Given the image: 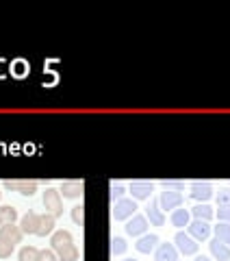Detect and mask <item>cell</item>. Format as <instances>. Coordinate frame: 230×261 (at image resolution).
I'll return each mask as SVG.
<instances>
[{
	"label": "cell",
	"mask_w": 230,
	"mask_h": 261,
	"mask_svg": "<svg viewBox=\"0 0 230 261\" xmlns=\"http://www.w3.org/2000/svg\"><path fill=\"white\" fill-rule=\"evenodd\" d=\"M124 261H137V259H124Z\"/></svg>",
	"instance_id": "34"
},
{
	"label": "cell",
	"mask_w": 230,
	"mask_h": 261,
	"mask_svg": "<svg viewBox=\"0 0 230 261\" xmlns=\"http://www.w3.org/2000/svg\"><path fill=\"white\" fill-rule=\"evenodd\" d=\"M0 238L7 240V242H11V244H20L22 238H24V233H22L20 226H15V224H5V226H0Z\"/></svg>",
	"instance_id": "10"
},
{
	"label": "cell",
	"mask_w": 230,
	"mask_h": 261,
	"mask_svg": "<svg viewBox=\"0 0 230 261\" xmlns=\"http://www.w3.org/2000/svg\"><path fill=\"white\" fill-rule=\"evenodd\" d=\"M159 205H161V209H178L180 205H183V194L180 192H171V190H165L161 194V198H159Z\"/></svg>",
	"instance_id": "6"
},
{
	"label": "cell",
	"mask_w": 230,
	"mask_h": 261,
	"mask_svg": "<svg viewBox=\"0 0 230 261\" xmlns=\"http://www.w3.org/2000/svg\"><path fill=\"white\" fill-rule=\"evenodd\" d=\"M157 244H159L157 235H143V238L135 244V248H137L139 252H143V255H150V252L157 248Z\"/></svg>",
	"instance_id": "17"
},
{
	"label": "cell",
	"mask_w": 230,
	"mask_h": 261,
	"mask_svg": "<svg viewBox=\"0 0 230 261\" xmlns=\"http://www.w3.org/2000/svg\"><path fill=\"white\" fill-rule=\"evenodd\" d=\"M154 261H178V250L174 244H159L154 252Z\"/></svg>",
	"instance_id": "9"
},
{
	"label": "cell",
	"mask_w": 230,
	"mask_h": 261,
	"mask_svg": "<svg viewBox=\"0 0 230 261\" xmlns=\"http://www.w3.org/2000/svg\"><path fill=\"white\" fill-rule=\"evenodd\" d=\"M215 235H217V240L221 244H226V246H230V224L228 222H221L215 226Z\"/></svg>",
	"instance_id": "22"
},
{
	"label": "cell",
	"mask_w": 230,
	"mask_h": 261,
	"mask_svg": "<svg viewBox=\"0 0 230 261\" xmlns=\"http://www.w3.org/2000/svg\"><path fill=\"white\" fill-rule=\"evenodd\" d=\"M174 242H176V248L183 252V255H195V252H198V242H195L189 233H183V231L176 233Z\"/></svg>",
	"instance_id": "3"
},
{
	"label": "cell",
	"mask_w": 230,
	"mask_h": 261,
	"mask_svg": "<svg viewBox=\"0 0 230 261\" xmlns=\"http://www.w3.org/2000/svg\"><path fill=\"white\" fill-rule=\"evenodd\" d=\"M189 222H191V214H189L187 209H174L171 211V224L174 226H189Z\"/></svg>",
	"instance_id": "18"
},
{
	"label": "cell",
	"mask_w": 230,
	"mask_h": 261,
	"mask_svg": "<svg viewBox=\"0 0 230 261\" xmlns=\"http://www.w3.org/2000/svg\"><path fill=\"white\" fill-rule=\"evenodd\" d=\"M126 250V242L122 240V238H113L111 240V252L113 255H122V252Z\"/></svg>",
	"instance_id": "25"
},
{
	"label": "cell",
	"mask_w": 230,
	"mask_h": 261,
	"mask_svg": "<svg viewBox=\"0 0 230 261\" xmlns=\"http://www.w3.org/2000/svg\"><path fill=\"white\" fill-rule=\"evenodd\" d=\"M191 214L195 216V220H204V222H209V220L215 216V211H213L207 202H200V205H195L193 209H191Z\"/></svg>",
	"instance_id": "19"
},
{
	"label": "cell",
	"mask_w": 230,
	"mask_h": 261,
	"mask_svg": "<svg viewBox=\"0 0 230 261\" xmlns=\"http://www.w3.org/2000/svg\"><path fill=\"white\" fill-rule=\"evenodd\" d=\"M130 194L135 200H146L152 194V183L150 181H133L130 183Z\"/></svg>",
	"instance_id": "8"
},
{
	"label": "cell",
	"mask_w": 230,
	"mask_h": 261,
	"mask_svg": "<svg viewBox=\"0 0 230 261\" xmlns=\"http://www.w3.org/2000/svg\"><path fill=\"white\" fill-rule=\"evenodd\" d=\"M148 218H150V222L154 226H163V222H165V216H163V209L159 205V198L150 200V207H148Z\"/></svg>",
	"instance_id": "15"
},
{
	"label": "cell",
	"mask_w": 230,
	"mask_h": 261,
	"mask_svg": "<svg viewBox=\"0 0 230 261\" xmlns=\"http://www.w3.org/2000/svg\"><path fill=\"white\" fill-rule=\"evenodd\" d=\"M187 233L191 235L195 242H204V240H209V235H211V226H209V222H204V220H193V222H189Z\"/></svg>",
	"instance_id": "4"
},
{
	"label": "cell",
	"mask_w": 230,
	"mask_h": 261,
	"mask_svg": "<svg viewBox=\"0 0 230 261\" xmlns=\"http://www.w3.org/2000/svg\"><path fill=\"white\" fill-rule=\"evenodd\" d=\"M52 250L56 252V257L61 261H76L78 259V250L74 246V238L70 231H56L52 233Z\"/></svg>",
	"instance_id": "1"
},
{
	"label": "cell",
	"mask_w": 230,
	"mask_h": 261,
	"mask_svg": "<svg viewBox=\"0 0 230 261\" xmlns=\"http://www.w3.org/2000/svg\"><path fill=\"white\" fill-rule=\"evenodd\" d=\"M217 202H219V207H230V190H228V187L219 190V194H217Z\"/></svg>",
	"instance_id": "28"
},
{
	"label": "cell",
	"mask_w": 230,
	"mask_h": 261,
	"mask_svg": "<svg viewBox=\"0 0 230 261\" xmlns=\"http://www.w3.org/2000/svg\"><path fill=\"white\" fill-rule=\"evenodd\" d=\"M15 220H18V211L13 207H0V224H15Z\"/></svg>",
	"instance_id": "20"
},
{
	"label": "cell",
	"mask_w": 230,
	"mask_h": 261,
	"mask_svg": "<svg viewBox=\"0 0 230 261\" xmlns=\"http://www.w3.org/2000/svg\"><path fill=\"white\" fill-rule=\"evenodd\" d=\"M59 194H63V198H78L83 194V183L80 181H65L61 185Z\"/></svg>",
	"instance_id": "16"
},
{
	"label": "cell",
	"mask_w": 230,
	"mask_h": 261,
	"mask_svg": "<svg viewBox=\"0 0 230 261\" xmlns=\"http://www.w3.org/2000/svg\"><path fill=\"white\" fill-rule=\"evenodd\" d=\"M111 198H113V202H118V200L124 198V187H122L120 183H115L111 187Z\"/></svg>",
	"instance_id": "29"
},
{
	"label": "cell",
	"mask_w": 230,
	"mask_h": 261,
	"mask_svg": "<svg viewBox=\"0 0 230 261\" xmlns=\"http://www.w3.org/2000/svg\"><path fill=\"white\" fill-rule=\"evenodd\" d=\"M217 216L221 222H230V207H219L217 209Z\"/></svg>",
	"instance_id": "31"
},
{
	"label": "cell",
	"mask_w": 230,
	"mask_h": 261,
	"mask_svg": "<svg viewBox=\"0 0 230 261\" xmlns=\"http://www.w3.org/2000/svg\"><path fill=\"white\" fill-rule=\"evenodd\" d=\"M37 222H39V216L35 214V211H28V214L20 220V228H22V233H26V235H35V233H37Z\"/></svg>",
	"instance_id": "13"
},
{
	"label": "cell",
	"mask_w": 230,
	"mask_h": 261,
	"mask_svg": "<svg viewBox=\"0 0 230 261\" xmlns=\"http://www.w3.org/2000/svg\"><path fill=\"white\" fill-rule=\"evenodd\" d=\"M137 211V205H135V200H130V198H122L115 202V207H113V218L115 220H126L130 218Z\"/></svg>",
	"instance_id": "5"
},
{
	"label": "cell",
	"mask_w": 230,
	"mask_h": 261,
	"mask_svg": "<svg viewBox=\"0 0 230 261\" xmlns=\"http://www.w3.org/2000/svg\"><path fill=\"white\" fill-rule=\"evenodd\" d=\"M44 207H46V214H50L54 218L63 216V202H61V194L59 190H46L44 192Z\"/></svg>",
	"instance_id": "2"
},
{
	"label": "cell",
	"mask_w": 230,
	"mask_h": 261,
	"mask_svg": "<svg viewBox=\"0 0 230 261\" xmlns=\"http://www.w3.org/2000/svg\"><path fill=\"white\" fill-rule=\"evenodd\" d=\"M146 228H148V220L143 216H133V220H128L126 224V233L130 238H137V235L146 233Z\"/></svg>",
	"instance_id": "11"
},
{
	"label": "cell",
	"mask_w": 230,
	"mask_h": 261,
	"mask_svg": "<svg viewBox=\"0 0 230 261\" xmlns=\"http://www.w3.org/2000/svg\"><path fill=\"white\" fill-rule=\"evenodd\" d=\"M37 257H39V250L33 246H24L20 250V261H37Z\"/></svg>",
	"instance_id": "23"
},
{
	"label": "cell",
	"mask_w": 230,
	"mask_h": 261,
	"mask_svg": "<svg viewBox=\"0 0 230 261\" xmlns=\"http://www.w3.org/2000/svg\"><path fill=\"white\" fill-rule=\"evenodd\" d=\"M54 216H50V214H44V216H39V222H37V233L35 235H39V238H46V235H50L52 231H54Z\"/></svg>",
	"instance_id": "14"
},
{
	"label": "cell",
	"mask_w": 230,
	"mask_h": 261,
	"mask_svg": "<svg viewBox=\"0 0 230 261\" xmlns=\"http://www.w3.org/2000/svg\"><path fill=\"white\" fill-rule=\"evenodd\" d=\"M0 198H3V192H0Z\"/></svg>",
	"instance_id": "35"
},
{
	"label": "cell",
	"mask_w": 230,
	"mask_h": 261,
	"mask_svg": "<svg viewBox=\"0 0 230 261\" xmlns=\"http://www.w3.org/2000/svg\"><path fill=\"white\" fill-rule=\"evenodd\" d=\"M15 192H20L22 196H33L37 192L35 181H15Z\"/></svg>",
	"instance_id": "21"
},
{
	"label": "cell",
	"mask_w": 230,
	"mask_h": 261,
	"mask_svg": "<svg viewBox=\"0 0 230 261\" xmlns=\"http://www.w3.org/2000/svg\"><path fill=\"white\" fill-rule=\"evenodd\" d=\"M211 196H213L211 183H207V181H195V183H191V198H193V200L207 202Z\"/></svg>",
	"instance_id": "7"
},
{
	"label": "cell",
	"mask_w": 230,
	"mask_h": 261,
	"mask_svg": "<svg viewBox=\"0 0 230 261\" xmlns=\"http://www.w3.org/2000/svg\"><path fill=\"white\" fill-rule=\"evenodd\" d=\"M37 261H56V252L54 250H39Z\"/></svg>",
	"instance_id": "30"
},
{
	"label": "cell",
	"mask_w": 230,
	"mask_h": 261,
	"mask_svg": "<svg viewBox=\"0 0 230 261\" xmlns=\"http://www.w3.org/2000/svg\"><path fill=\"white\" fill-rule=\"evenodd\" d=\"M161 185L165 187V190H171V192L185 190V183H183V181H171V178H165V181H161Z\"/></svg>",
	"instance_id": "26"
},
{
	"label": "cell",
	"mask_w": 230,
	"mask_h": 261,
	"mask_svg": "<svg viewBox=\"0 0 230 261\" xmlns=\"http://www.w3.org/2000/svg\"><path fill=\"white\" fill-rule=\"evenodd\" d=\"M195 261H211V259H209V257H198Z\"/></svg>",
	"instance_id": "33"
},
{
	"label": "cell",
	"mask_w": 230,
	"mask_h": 261,
	"mask_svg": "<svg viewBox=\"0 0 230 261\" xmlns=\"http://www.w3.org/2000/svg\"><path fill=\"white\" fill-rule=\"evenodd\" d=\"M209 248H211V255L215 257L217 261H230V246L221 244L217 238H215V240H211Z\"/></svg>",
	"instance_id": "12"
},
{
	"label": "cell",
	"mask_w": 230,
	"mask_h": 261,
	"mask_svg": "<svg viewBox=\"0 0 230 261\" xmlns=\"http://www.w3.org/2000/svg\"><path fill=\"white\" fill-rule=\"evenodd\" d=\"M5 190H15V181H11V178L5 181Z\"/></svg>",
	"instance_id": "32"
},
{
	"label": "cell",
	"mask_w": 230,
	"mask_h": 261,
	"mask_svg": "<svg viewBox=\"0 0 230 261\" xmlns=\"http://www.w3.org/2000/svg\"><path fill=\"white\" fill-rule=\"evenodd\" d=\"M13 248H15V244H11V242H7V240H3V238H0V259H7V257H11Z\"/></svg>",
	"instance_id": "24"
},
{
	"label": "cell",
	"mask_w": 230,
	"mask_h": 261,
	"mask_svg": "<svg viewBox=\"0 0 230 261\" xmlns=\"http://www.w3.org/2000/svg\"><path fill=\"white\" fill-rule=\"evenodd\" d=\"M72 220H74L76 224H83V220H85V209H83V205L72 207Z\"/></svg>",
	"instance_id": "27"
}]
</instances>
